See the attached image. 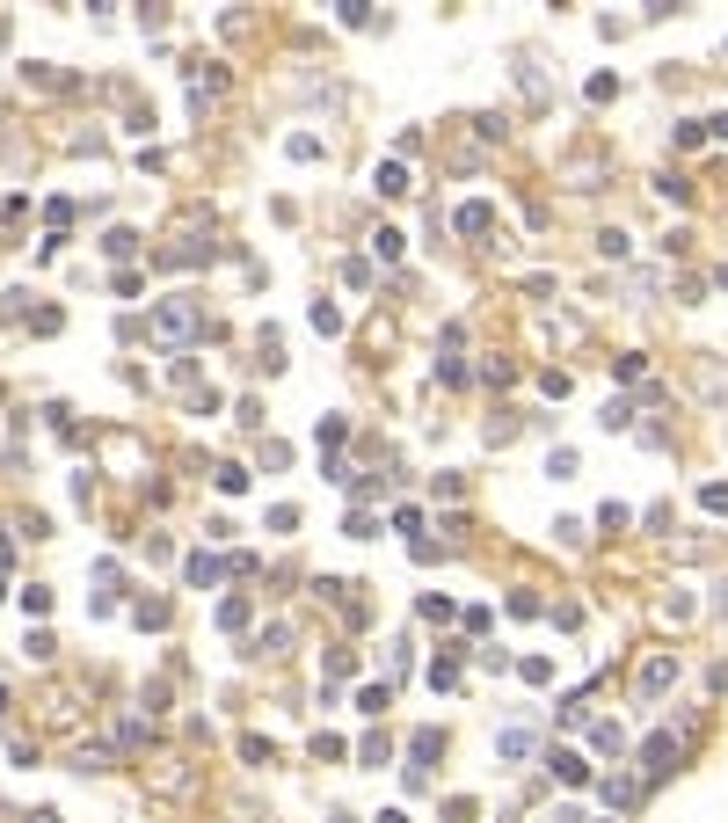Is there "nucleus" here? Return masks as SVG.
<instances>
[{"mask_svg": "<svg viewBox=\"0 0 728 823\" xmlns=\"http://www.w3.org/2000/svg\"><path fill=\"white\" fill-rule=\"evenodd\" d=\"M699 503H707V510H728V481H707V488H699Z\"/></svg>", "mask_w": 728, "mask_h": 823, "instance_id": "nucleus-8", "label": "nucleus"}, {"mask_svg": "<svg viewBox=\"0 0 728 823\" xmlns=\"http://www.w3.org/2000/svg\"><path fill=\"white\" fill-rule=\"evenodd\" d=\"M670 678H678V664H670V656H655V664H648V671H641V692H663V685H670Z\"/></svg>", "mask_w": 728, "mask_h": 823, "instance_id": "nucleus-3", "label": "nucleus"}, {"mask_svg": "<svg viewBox=\"0 0 728 823\" xmlns=\"http://www.w3.org/2000/svg\"><path fill=\"white\" fill-rule=\"evenodd\" d=\"M379 190H386V197L408 190V168H401V160H386V168H379Z\"/></svg>", "mask_w": 728, "mask_h": 823, "instance_id": "nucleus-4", "label": "nucleus"}, {"mask_svg": "<svg viewBox=\"0 0 728 823\" xmlns=\"http://www.w3.org/2000/svg\"><path fill=\"white\" fill-rule=\"evenodd\" d=\"M285 153H292V160H313V153H321V139H313V132H292V146H285Z\"/></svg>", "mask_w": 728, "mask_h": 823, "instance_id": "nucleus-6", "label": "nucleus"}, {"mask_svg": "<svg viewBox=\"0 0 728 823\" xmlns=\"http://www.w3.org/2000/svg\"><path fill=\"white\" fill-rule=\"evenodd\" d=\"M707 132H714V139H728V117H707Z\"/></svg>", "mask_w": 728, "mask_h": 823, "instance_id": "nucleus-9", "label": "nucleus"}, {"mask_svg": "<svg viewBox=\"0 0 728 823\" xmlns=\"http://www.w3.org/2000/svg\"><path fill=\"white\" fill-rule=\"evenodd\" d=\"M553 773H561V780H569V787H583V780H590V765H583V758H576V750H553Z\"/></svg>", "mask_w": 728, "mask_h": 823, "instance_id": "nucleus-2", "label": "nucleus"}, {"mask_svg": "<svg viewBox=\"0 0 728 823\" xmlns=\"http://www.w3.org/2000/svg\"><path fill=\"white\" fill-rule=\"evenodd\" d=\"M153 328H160L167 343H190V336H197V306H190V299H167V306L153 313Z\"/></svg>", "mask_w": 728, "mask_h": 823, "instance_id": "nucleus-1", "label": "nucleus"}, {"mask_svg": "<svg viewBox=\"0 0 728 823\" xmlns=\"http://www.w3.org/2000/svg\"><path fill=\"white\" fill-rule=\"evenodd\" d=\"M190 583H218V562H211V554H190Z\"/></svg>", "mask_w": 728, "mask_h": 823, "instance_id": "nucleus-7", "label": "nucleus"}, {"mask_svg": "<svg viewBox=\"0 0 728 823\" xmlns=\"http://www.w3.org/2000/svg\"><path fill=\"white\" fill-rule=\"evenodd\" d=\"M532 750V729H502V758H525Z\"/></svg>", "mask_w": 728, "mask_h": 823, "instance_id": "nucleus-5", "label": "nucleus"}]
</instances>
